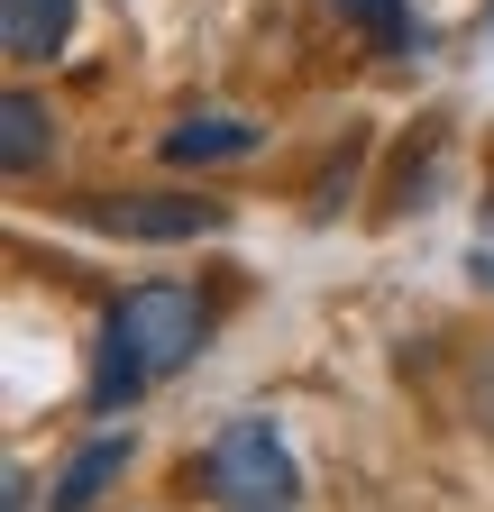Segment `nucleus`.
<instances>
[{
    "label": "nucleus",
    "mask_w": 494,
    "mask_h": 512,
    "mask_svg": "<svg viewBox=\"0 0 494 512\" xmlns=\"http://www.w3.org/2000/svg\"><path fill=\"white\" fill-rule=\"evenodd\" d=\"M202 339H211L202 293H183V284H129V293L110 302V320H101L92 403H101V412L138 403L147 384H165V375H183V366H193V357H202Z\"/></svg>",
    "instance_id": "obj_1"
},
{
    "label": "nucleus",
    "mask_w": 494,
    "mask_h": 512,
    "mask_svg": "<svg viewBox=\"0 0 494 512\" xmlns=\"http://www.w3.org/2000/svg\"><path fill=\"white\" fill-rule=\"evenodd\" d=\"M202 485L220 512H293L302 503V467H293L275 421H229L202 458Z\"/></svg>",
    "instance_id": "obj_2"
},
{
    "label": "nucleus",
    "mask_w": 494,
    "mask_h": 512,
    "mask_svg": "<svg viewBox=\"0 0 494 512\" xmlns=\"http://www.w3.org/2000/svg\"><path fill=\"white\" fill-rule=\"evenodd\" d=\"M83 220L110 238H211L229 211L193 202V192H119V202H83Z\"/></svg>",
    "instance_id": "obj_3"
},
{
    "label": "nucleus",
    "mask_w": 494,
    "mask_h": 512,
    "mask_svg": "<svg viewBox=\"0 0 494 512\" xmlns=\"http://www.w3.org/2000/svg\"><path fill=\"white\" fill-rule=\"evenodd\" d=\"M74 37V0H0V55L10 64H46Z\"/></svg>",
    "instance_id": "obj_4"
},
{
    "label": "nucleus",
    "mask_w": 494,
    "mask_h": 512,
    "mask_svg": "<svg viewBox=\"0 0 494 512\" xmlns=\"http://www.w3.org/2000/svg\"><path fill=\"white\" fill-rule=\"evenodd\" d=\"M119 467H129V430L83 439V448H74V467L55 476V503H46V512H92V503L110 494V476H119Z\"/></svg>",
    "instance_id": "obj_5"
},
{
    "label": "nucleus",
    "mask_w": 494,
    "mask_h": 512,
    "mask_svg": "<svg viewBox=\"0 0 494 512\" xmlns=\"http://www.w3.org/2000/svg\"><path fill=\"white\" fill-rule=\"evenodd\" d=\"M229 156H257V119H183V128H165V165H229Z\"/></svg>",
    "instance_id": "obj_6"
},
{
    "label": "nucleus",
    "mask_w": 494,
    "mask_h": 512,
    "mask_svg": "<svg viewBox=\"0 0 494 512\" xmlns=\"http://www.w3.org/2000/svg\"><path fill=\"white\" fill-rule=\"evenodd\" d=\"M46 147H55L46 101H37V92H10V101H0V165H10V174H37Z\"/></svg>",
    "instance_id": "obj_7"
},
{
    "label": "nucleus",
    "mask_w": 494,
    "mask_h": 512,
    "mask_svg": "<svg viewBox=\"0 0 494 512\" xmlns=\"http://www.w3.org/2000/svg\"><path fill=\"white\" fill-rule=\"evenodd\" d=\"M330 10H339L348 28H366L385 55H421V46H430V37H421V19L403 10V0H330Z\"/></svg>",
    "instance_id": "obj_8"
},
{
    "label": "nucleus",
    "mask_w": 494,
    "mask_h": 512,
    "mask_svg": "<svg viewBox=\"0 0 494 512\" xmlns=\"http://www.w3.org/2000/svg\"><path fill=\"white\" fill-rule=\"evenodd\" d=\"M0 512H28V467H10V494H0Z\"/></svg>",
    "instance_id": "obj_9"
},
{
    "label": "nucleus",
    "mask_w": 494,
    "mask_h": 512,
    "mask_svg": "<svg viewBox=\"0 0 494 512\" xmlns=\"http://www.w3.org/2000/svg\"><path fill=\"white\" fill-rule=\"evenodd\" d=\"M476 284H494V247H476Z\"/></svg>",
    "instance_id": "obj_10"
},
{
    "label": "nucleus",
    "mask_w": 494,
    "mask_h": 512,
    "mask_svg": "<svg viewBox=\"0 0 494 512\" xmlns=\"http://www.w3.org/2000/svg\"><path fill=\"white\" fill-rule=\"evenodd\" d=\"M485 229H494V202H485Z\"/></svg>",
    "instance_id": "obj_11"
},
{
    "label": "nucleus",
    "mask_w": 494,
    "mask_h": 512,
    "mask_svg": "<svg viewBox=\"0 0 494 512\" xmlns=\"http://www.w3.org/2000/svg\"><path fill=\"white\" fill-rule=\"evenodd\" d=\"M485 19H494V10H485Z\"/></svg>",
    "instance_id": "obj_12"
}]
</instances>
